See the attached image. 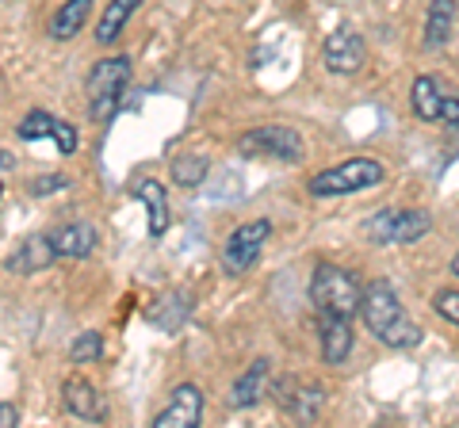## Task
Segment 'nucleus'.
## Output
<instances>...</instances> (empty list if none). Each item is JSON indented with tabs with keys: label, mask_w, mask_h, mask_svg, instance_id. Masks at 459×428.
<instances>
[{
	"label": "nucleus",
	"mask_w": 459,
	"mask_h": 428,
	"mask_svg": "<svg viewBox=\"0 0 459 428\" xmlns=\"http://www.w3.org/2000/svg\"><path fill=\"white\" fill-rule=\"evenodd\" d=\"M360 318L368 325V333L379 340V345L394 348V352H406V348H418L425 330L406 313V306L398 303V291L391 287L386 279H371L364 295H360Z\"/></svg>",
	"instance_id": "nucleus-1"
},
{
	"label": "nucleus",
	"mask_w": 459,
	"mask_h": 428,
	"mask_svg": "<svg viewBox=\"0 0 459 428\" xmlns=\"http://www.w3.org/2000/svg\"><path fill=\"white\" fill-rule=\"evenodd\" d=\"M360 279L341 264H318L310 276V303L318 313H341V318H356L360 313Z\"/></svg>",
	"instance_id": "nucleus-2"
},
{
	"label": "nucleus",
	"mask_w": 459,
	"mask_h": 428,
	"mask_svg": "<svg viewBox=\"0 0 459 428\" xmlns=\"http://www.w3.org/2000/svg\"><path fill=\"white\" fill-rule=\"evenodd\" d=\"M131 73L134 65L126 54H115V58H104L92 65L89 81H84V92H89V111L96 123H108L123 104V92L131 89Z\"/></svg>",
	"instance_id": "nucleus-3"
},
{
	"label": "nucleus",
	"mask_w": 459,
	"mask_h": 428,
	"mask_svg": "<svg viewBox=\"0 0 459 428\" xmlns=\"http://www.w3.org/2000/svg\"><path fill=\"white\" fill-rule=\"evenodd\" d=\"M433 230V218L421 207H383L360 226L364 241L371 245H413Z\"/></svg>",
	"instance_id": "nucleus-4"
},
{
	"label": "nucleus",
	"mask_w": 459,
	"mask_h": 428,
	"mask_svg": "<svg viewBox=\"0 0 459 428\" xmlns=\"http://www.w3.org/2000/svg\"><path fill=\"white\" fill-rule=\"evenodd\" d=\"M386 173L376 157H352V161H341L333 168H325L310 180V195L318 199H333V195H352V192H364V188H376L383 184Z\"/></svg>",
	"instance_id": "nucleus-5"
},
{
	"label": "nucleus",
	"mask_w": 459,
	"mask_h": 428,
	"mask_svg": "<svg viewBox=\"0 0 459 428\" xmlns=\"http://www.w3.org/2000/svg\"><path fill=\"white\" fill-rule=\"evenodd\" d=\"M238 153L241 157H272V161H303L307 157V141L299 138L291 126H253L238 138Z\"/></svg>",
	"instance_id": "nucleus-6"
},
{
	"label": "nucleus",
	"mask_w": 459,
	"mask_h": 428,
	"mask_svg": "<svg viewBox=\"0 0 459 428\" xmlns=\"http://www.w3.org/2000/svg\"><path fill=\"white\" fill-rule=\"evenodd\" d=\"M268 237H272V222L268 218L241 222L238 230L226 237V245H222V268H226V276H246L249 268L261 261Z\"/></svg>",
	"instance_id": "nucleus-7"
},
{
	"label": "nucleus",
	"mask_w": 459,
	"mask_h": 428,
	"mask_svg": "<svg viewBox=\"0 0 459 428\" xmlns=\"http://www.w3.org/2000/svg\"><path fill=\"white\" fill-rule=\"evenodd\" d=\"M322 62H325L329 73H337V77L360 73L364 62H368V42H364V35L352 31L349 23L333 27V31L325 35V42H322Z\"/></svg>",
	"instance_id": "nucleus-8"
},
{
	"label": "nucleus",
	"mask_w": 459,
	"mask_h": 428,
	"mask_svg": "<svg viewBox=\"0 0 459 428\" xmlns=\"http://www.w3.org/2000/svg\"><path fill=\"white\" fill-rule=\"evenodd\" d=\"M204 390L195 387V382H180L177 390H172L169 406L153 417V428H195L204 424Z\"/></svg>",
	"instance_id": "nucleus-9"
},
{
	"label": "nucleus",
	"mask_w": 459,
	"mask_h": 428,
	"mask_svg": "<svg viewBox=\"0 0 459 428\" xmlns=\"http://www.w3.org/2000/svg\"><path fill=\"white\" fill-rule=\"evenodd\" d=\"M16 134L23 141H39V138H54V146L57 153H65V157H74L77 146H81V138H77V126L74 123H65V119H57L50 116V111H31L20 126H16Z\"/></svg>",
	"instance_id": "nucleus-10"
},
{
	"label": "nucleus",
	"mask_w": 459,
	"mask_h": 428,
	"mask_svg": "<svg viewBox=\"0 0 459 428\" xmlns=\"http://www.w3.org/2000/svg\"><path fill=\"white\" fill-rule=\"evenodd\" d=\"M318 340H322V360L325 364H344L352 355L356 333H352V318L341 313H318Z\"/></svg>",
	"instance_id": "nucleus-11"
},
{
	"label": "nucleus",
	"mask_w": 459,
	"mask_h": 428,
	"mask_svg": "<svg viewBox=\"0 0 459 428\" xmlns=\"http://www.w3.org/2000/svg\"><path fill=\"white\" fill-rule=\"evenodd\" d=\"M62 402L77 421H108L104 398H100V390L84 375H69L62 382Z\"/></svg>",
	"instance_id": "nucleus-12"
},
{
	"label": "nucleus",
	"mask_w": 459,
	"mask_h": 428,
	"mask_svg": "<svg viewBox=\"0 0 459 428\" xmlns=\"http://www.w3.org/2000/svg\"><path fill=\"white\" fill-rule=\"evenodd\" d=\"M54 261H57V249H54L50 234H31V237L20 241L16 253H12L8 272H16V276H35V272H47Z\"/></svg>",
	"instance_id": "nucleus-13"
},
{
	"label": "nucleus",
	"mask_w": 459,
	"mask_h": 428,
	"mask_svg": "<svg viewBox=\"0 0 459 428\" xmlns=\"http://www.w3.org/2000/svg\"><path fill=\"white\" fill-rule=\"evenodd\" d=\"M268 371H272L268 360H253L246 375H238V382L230 387L226 406H230V409H253V406L268 394Z\"/></svg>",
	"instance_id": "nucleus-14"
},
{
	"label": "nucleus",
	"mask_w": 459,
	"mask_h": 428,
	"mask_svg": "<svg viewBox=\"0 0 459 428\" xmlns=\"http://www.w3.org/2000/svg\"><path fill=\"white\" fill-rule=\"evenodd\" d=\"M134 199L146 203L150 210V237H165L169 234V192L161 180L153 176H138L134 180Z\"/></svg>",
	"instance_id": "nucleus-15"
},
{
	"label": "nucleus",
	"mask_w": 459,
	"mask_h": 428,
	"mask_svg": "<svg viewBox=\"0 0 459 428\" xmlns=\"http://www.w3.org/2000/svg\"><path fill=\"white\" fill-rule=\"evenodd\" d=\"M188 313H192V295L188 291H169L165 298H157V303L146 310V321L161 333H177L180 325L188 321Z\"/></svg>",
	"instance_id": "nucleus-16"
},
{
	"label": "nucleus",
	"mask_w": 459,
	"mask_h": 428,
	"mask_svg": "<svg viewBox=\"0 0 459 428\" xmlns=\"http://www.w3.org/2000/svg\"><path fill=\"white\" fill-rule=\"evenodd\" d=\"M57 256H65V261H84L92 249H96V226L89 222H62L57 230L50 234Z\"/></svg>",
	"instance_id": "nucleus-17"
},
{
	"label": "nucleus",
	"mask_w": 459,
	"mask_h": 428,
	"mask_svg": "<svg viewBox=\"0 0 459 428\" xmlns=\"http://www.w3.org/2000/svg\"><path fill=\"white\" fill-rule=\"evenodd\" d=\"M283 387L291 390V398H280V402H283V409L291 413L295 421L310 424V421L322 413V406H325V390L318 387V382H283Z\"/></svg>",
	"instance_id": "nucleus-18"
},
{
	"label": "nucleus",
	"mask_w": 459,
	"mask_h": 428,
	"mask_svg": "<svg viewBox=\"0 0 459 428\" xmlns=\"http://www.w3.org/2000/svg\"><path fill=\"white\" fill-rule=\"evenodd\" d=\"M455 31V0H429L425 12V47L440 50Z\"/></svg>",
	"instance_id": "nucleus-19"
},
{
	"label": "nucleus",
	"mask_w": 459,
	"mask_h": 428,
	"mask_svg": "<svg viewBox=\"0 0 459 428\" xmlns=\"http://www.w3.org/2000/svg\"><path fill=\"white\" fill-rule=\"evenodd\" d=\"M440 104H444L440 81L429 77V73H421L418 81H413V89H410V107H413V116H418L421 123H440Z\"/></svg>",
	"instance_id": "nucleus-20"
},
{
	"label": "nucleus",
	"mask_w": 459,
	"mask_h": 428,
	"mask_svg": "<svg viewBox=\"0 0 459 428\" xmlns=\"http://www.w3.org/2000/svg\"><path fill=\"white\" fill-rule=\"evenodd\" d=\"M89 12H92V0H65L62 8L50 16V39H57V42H69L74 39L81 27H84V20H89Z\"/></svg>",
	"instance_id": "nucleus-21"
},
{
	"label": "nucleus",
	"mask_w": 459,
	"mask_h": 428,
	"mask_svg": "<svg viewBox=\"0 0 459 428\" xmlns=\"http://www.w3.org/2000/svg\"><path fill=\"white\" fill-rule=\"evenodd\" d=\"M142 8V0H108V12L100 16V27H96V42L100 47H108L123 35V27L131 23V16Z\"/></svg>",
	"instance_id": "nucleus-22"
},
{
	"label": "nucleus",
	"mask_w": 459,
	"mask_h": 428,
	"mask_svg": "<svg viewBox=\"0 0 459 428\" xmlns=\"http://www.w3.org/2000/svg\"><path fill=\"white\" fill-rule=\"evenodd\" d=\"M207 168H211V161L204 153H180L177 161H172V180H177L180 188H195V184L207 180Z\"/></svg>",
	"instance_id": "nucleus-23"
},
{
	"label": "nucleus",
	"mask_w": 459,
	"mask_h": 428,
	"mask_svg": "<svg viewBox=\"0 0 459 428\" xmlns=\"http://www.w3.org/2000/svg\"><path fill=\"white\" fill-rule=\"evenodd\" d=\"M100 355H104V337H100L96 330L77 333V340L69 345V360L74 364H96Z\"/></svg>",
	"instance_id": "nucleus-24"
},
{
	"label": "nucleus",
	"mask_w": 459,
	"mask_h": 428,
	"mask_svg": "<svg viewBox=\"0 0 459 428\" xmlns=\"http://www.w3.org/2000/svg\"><path fill=\"white\" fill-rule=\"evenodd\" d=\"M433 310L440 313L444 321L459 325V291H437L433 295Z\"/></svg>",
	"instance_id": "nucleus-25"
},
{
	"label": "nucleus",
	"mask_w": 459,
	"mask_h": 428,
	"mask_svg": "<svg viewBox=\"0 0 459 428\" xmlns=\"http://www.w3.org/2000/svg\"><path fill=\"white\" fill-rule=\"evenodd\" d=\"M69 188V176L65 173H50V176H39L31 184V192L35 195H54V192H65Z\"/></svg>",
	"instance_id": "nucleus-26"
},
{
	"label": "nucleus",
	"mask_w": 459,
	"mask_h": 428,
	"mask_svg": "<svg viewBox=\"0 0 459 428\" xmlns=\"http://www.w3.org/2000/svg\"><path fill=\"white\" fill-rule=\"evenodd\" d=\"M440 123H459V96L452 92H444V104H440Z\"/></svg>",
	"instance_id": "nucleus-27"
},
{
	"label": "nucleus",
	"mask_w": 459,
	"mask_h": 428,
	"mask_svg": "<svg viewBox=\"0 0 459 428\" xmlns=\"http://www.w3.org/2000/svg\"><path fill=\"white\" fill-rule=\"evenodd\" d=\"M12 424H20V409L12 402H0V428H12Z\"/></svg>",
	"instance_id": "nucleus-28"
},
{
	"label": "nucleus",
	"mask_w": 459,
	"mask_h": 428,
	"mask_svg": "<svg viewBox=\"0 0 459 428\" xmlns=\"http://www.w3.org/2000/svg\"><path fill=\"white\" fill-rule=\"evenodd\" d=\"M8 168H16V157H12L8 150H0V173H8Z\"/></svg>",
	"instance_id": "nucleus-29"
},
{
	"label": "nucleus",
	"mask_w": 459,
	"mask_h": 428,
	"mask_svg": "<svg viewBox=\"0 0 459 428\" xmlns=\"http://www.w3.org/2000/svg\"><path fill=\"white\" fill-rule=\"evenodd\" d=\"M452 134H455V153H459V123H452Z\"/></svg>",
	"instance_id": "nucleus-30"
},
{
	"label": "nucleus",
	"mask_w": 459,
	"mask_h": 428,
	"mask_svg": "<svg viewBox=\"0 0 459 428\" xmlns=\"http://www.w3.org/2000/svg\"><path fill=\"white\" fill-rule=\"evenodd\" d=\"M452 272H455V276H459V253H455V256H452Z\"/></svg>",
	"instance_id": "nucleus-31"
}]
</instances>
